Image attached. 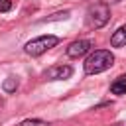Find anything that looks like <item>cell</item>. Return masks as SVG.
<instances>
[{"label": "cell", "instance_id": "obj_5", "mask_svg": "<svg viewBox=\"0 0 126 126\" xmlns=\"http://www.w3.org/2000/svg\"><path fill=\"white\" fill-rule=\"evenodd\" d=\"M71 75H73V69H71L69 65H55V67L47 69V73H45V77H47L49 81H61V79H69Z\"/></svg>", "mask_w": 126, "mask_h": 126}, {"label": "cell", "instance_id": "obj_9", "mask_svg": "<svg viewBox=\"0 0 126 126\" xmlns=\"http://www.w3.org/2000/svg\"><path fill=\"white\" fill-rule=\"evenodd\" d=\"M16 87H18V81H16L14 77H8V79L4 81V91H6V93H12V91H16Z\"/></svg>", "mask_w": 126, "mask_h": 126}, {"label": "cell", "instance_id": "obj_1", "mask_svg": "<svg viewBox=\"0 0 126 126\" xmlns=\"http://www.w3.org/2000/svg\"><path fill=\"white\" fill-rule=\"evenodd\" d=\"M114 63V55L108 49H94L87 59H85V73L87 75H96L106 71L108 67H112Z\"/></svg>", "mask_w": 126, "mask_h": 126}, {"label": "cell", "instance_id": "obj_6", "mask_svg": "<svg viewBox=\"0 0 126 126\" xmlns=\"http://www.w3.org/2000/svg\"><path fill=\"white\" fill-rule=\"evenodd\" d=\"M110 45H112V47H122V45H126V24L120 26V28L112 33V37H110Z\"/></svg>", "mask_w": 126, "mask_h": 126}, {"label": "cell", "instance_id": "obj_4", "mask_svg": "<svg viewBox=\"0 0 126 126\" xmlns=\"http://www.w3.org/2000/svg\"><path fill=\"white\" fill-rule=\"evenodd\" d=\"M91 47H93V41L91 39H77V41H73L67 47V55L69 57H81L87 51H91Z\"/></svg>", "mask_w": 126, "mask_h": 126}, {"label": "cell", "instance_id": "obj_10", "mask_svg": "<svg viewBox=\"0 0 126 126\" xmlns=\"http://www.w3.org/2000/svg\"><path fill=\"white\" fill-rule=\"evenodd\" d=\"M12 8V0H0V12H8Z\"/></svg>", "mask_w": 126, "mask_h": 126}, {"label": "cell", "instance_id": "obj_11", "mask_svg": "<svg viewBox=\"0 0 126 126\" xmlns=\"http://www.w3.org/2000/svg\"><path fill=\"white\" fill-rule=\"evenodd\" d=\"M104 2H118V0H104Z\"/></svg>", "mask_w": 126, "mask_h": 126}, {"label": "cell", "instance_id": "obj_7", "mask_svg": "<svg viewBox=\"0 0 126 126\" xmlns=\"http://www.w3.org/2000/svg\"><path fill=\"white\" fill-rule=\"evenodd\" d=\"M110 93L112 94H126V75H120L118 79H114V83L110 85Z\"/></svg>", "mask_w": 126, "mask_h": 126}, {"label": "cell", "instance_id": "obj_3", "mask_svg": "<svg viewBox=\"0 0 126 126\" xmlns=\"http://www.w3.org/2000/svg\"><path fill=\"white\" fill-rule=\"evenodd\" d=\"M57 43H59V37H57V35H39V37H35V39H32V41H28L24 49H26V53H28V55L37 57V55L45 53L47 49L55 47Z\"/></svg>", "mask_w": 126, "mask_h": 126}, {"label": "cell", "instance_id": "obj_2", "mask_svg": "<svg viewBox=\"0 0 126 126\" xmlns=\"http://www.w3.org/2000/svg\"><path fill=\"white\" fill-rule=\"evenodd\" d=\"M108 20H110V8H108L106 2H98V4L91 6L89 12H87V22H89V26L94 28V30L102 28Z\"/></svg>", "mask_w": 126, "mask_h": 126}, {"label": "cell", "instance_id": "obj_8", "mask_svg": "<svg viewBox=\"0 0 126 126\" xmlns=\"http://www.w3.org/2000/svg\"><path fill=\"white\" fill-rule=\"evenodd\" d=\"M20 126H47V122H43L39 118H28V120H22Z\"/></svg>", "mask_w": 126, "mask_h": 126}]
</instances>
